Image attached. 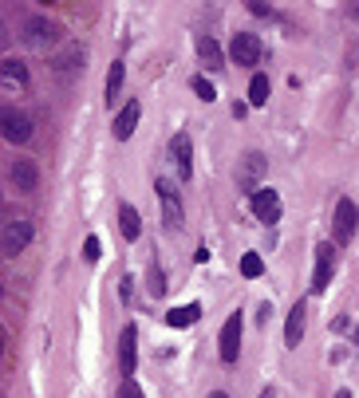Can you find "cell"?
<instances>
[{"instance_id":"f1b7e54d","label":"cell","mask_w":359,"mask_h":398,"mask_svg":"<svg viewBox=\"0 0 359 398\" xmlns=\"http://www.w3.org/2000/svg\"><path fill=\"white\" fill-rule=\"evenodd\" d=\"M336 398H351V395H347V390H340V395H336Z\"/></svg>"},{"instance_id":"e0dca14e","label":"cell","mask_w":359,"mask_h":398,"mask_svg":"<svg viewBox=\"0 0 359 398\" xmlns=\"http://www.w3.org/2000/svg\"><path fill=\"white\" fill-rule=\"evenodd\" d=\"M300 335H304V303H292L288 323H284V343L288 347H300Z\"/></svg>"},{"instance_id":"ffe728a7","label":"cell","mask_w":359,"mask_h":398,"mask_svg":"<svg viewBox=\"0 0 359 398\" xmlns=\"http://www.w3.org/2000/svg\"><path fill=\"white\" fill-rule=\"evenodd\" d=\"M268 95H273V87H268V75H253V83H249V103H253V107H265Z\"/></svg>"},{"instance_id":"3957f363","label":"cell","mask_w":359,"mask_h":398,"mask_svg":"<svg viewBox=\"0 0 359 398\" xmlns=\"http://www.w3.org/2000/svg\"><path fill=\"white\" fill-rule=\"evenodd\" d=\"M265 170H268V162L261 158V154H245L241 170H237V182H241L249 193H261V177H265Z\"/></svg>"},{"instance_id":"8992f818","label":"cell","mask_w":359,"mask_h":398,"mask_svg":"<svg viewBox=\"0 0 359 398\" xmlns=\"http://www.w3.org/2000/svg\"><path fill=\"white\" fill-rule=\"evenodd\" d=\"M119 366H123V379H130L135 366H139V332H135V327H123V339H119Z\"/></svg>"},{"instance_id":"5bb4252c","label":"cell","mask_w":359,"mask_h":398,"mask_svg":"<svg viewBox=\"0 0 359 398\" xmlns=\"http://www.w3.org/2000/svg\"><path fill=\"white\" fill-rule=\"evenodd\" d=\"M198 55H202V64L209 67V71H221V67H225V55H221L213 36H198Z\"/></svg>"},{"instance_id":"2e32d148","label":"cell","mask_w":359,"mask_h":398,"mask_svg":"<svg viewBox=\"0 0 359 398\" xmlns=\"http://www.w3.org/2000/svg\"><path fill=\"white\" fill-rule=\"evenodd\" d=\"M51 67H56L60 75H71L76 67H83V48H79V44H67V48H63L60 55L51 60Z\"/></svg>"},{"instance_id":"7a4b0ae2","label":"cell","mask_w":359,"mask_h":398,"mask_svg":"<svg viewBox=\"0 0 359 398\" xmlns=\"http://www.w3.org/2000/svg\"><path fill=\"white\" fill-rule=\"evenodd\" d=\"M229 55H233V64H241V67L261 64V40L253 32H237L233 44H229Z\"/></svg>"},{"instance_id":"9c48e42d","label":"cell","mask_w":359,"mask_h":398,"mask_svg":"<svg viewBox=\"0 0 359 398\" xmlns=\"http://www.w3.org/2000/svg\"><path fill=\"white\" fill-rule=\"evenodd\" d=\"M356 225H359V209H356L351 197H344V201L336 206V237L351 240V237H356Z\"/></svg>"},{"instance_id":"cb8c5ba5","label":"cell","mask_w":359,"mask_h":398,"mask_svg":"<svg viewBox=\"0 0 359 398\" xmlns=\"http://www.w3.org/2000/svg\"><path fill=\"white\" fill-rule=\"evenodd\" d=\"M194 91H198V99H205V103H213V99H218V91H213V83H205L202 75L194 79Z\"/></svg>"},{"instance_id":"277c9868","label":"cell","mask_w":359,"mask_h":398,"mask_svg":"<svg viewBox=\"0 0 359 398\" xmlns=\"http://www.w3.org/2000/svg\"><path fill=\"white\" fill-rule=\"evenodd\" d=\"M332 272H336V256H332V245H316V276H312V292H328Z\"/></svg>"},{"instance_id":"9a60e30c","label":"cell","mask_w":359,"mask_h":398,"mask_svg":"<svg viewBox=\"0 0 359 398\" xmlns=\"http://www.w3.org/2000/svg\"><path fill=\"white\" fill-rule=\"evenodd\" d=\"M135 127H139V103H126L123 111H119V119H115V138L126 142L135 134Z\"/></svg>"},{"instance_id":"44dd1931","label":"cell","mask_w":359,"mask_h":398,"mask_svg":"<svg viewBox=\"0 0 359 398\" xmlns=\"http://www.w3.org/2000/svg\"><path fill=\"white\" fill-rule=\"evenodd\" d=\"M119 91H123V64H111V71H107V107L119 99Z\"/></svg>"},{"instance_id":"52a82bcc","label":"cell","mask_w":359,"mask_h":398,"mask_svg":"<svg viewBox=\"0 0 359 398\" xmlns=\"http://www.w3.org/2000/svg\"><path fill=\"white\" fill-rule=\"evenodd\" d=\"M237 351H241V316H229L225 327H221V359L225 363H237Z\"/></svg>"},{"instance_id":"ba28073f","label":"cell","mask_w":359,"mask_h":398,"mask_svg":"<svg viewBox=\"0 0 359 398\" xmlns=\"http://www.w3.org/2000/svg\"><path fill=\"white\" fill-rule=\"evenodd\" d=\"M253 213H257V221H281V197H277V190H261L253 193Z\"/></svg>"},{"instance_id":"7c38bea8","label":"cell","mask_w":359,"mask_h":398,"mask_svg":"<svg viewBox=\"0 0 359 398\" xmlns=\"http://www.w3.org/2000/svg\"><path fill=\"white\" fill-rule=\"evenodd\" d=\"M0 123H4V138H8V142L20 146V142H28V138H32V123L20 111H12V107L4 111V119H0Z\"/></svg>"},{"instance_id":"ac0fdd59","label":"cell","mask_w":359,"mask_h":398,"mask_svg":"<svg viewBox=\"0 0 359 398\" xmlns=\"http://www.w3.org/2000/svg\"><path fill=\"white\" fill-rule=\"evenodd\" d=\"M198 316H202L198 303H182V308H170V312H166V323H170V327H189V323H198Z\"/></svg>"},{"instance_id":"30bf717a","label":"cell","mask_w":359,"mask_h":398,"mask_svg":"<svg viewBox=\"0 0 359 398\" xmlns=\"http://www.w3.org/2000/svg\"><path fill=\"white\" fill-rule=\"evenodd\" d=\"M8 177H12V186L20 193H36V186H40V170H36L28 158H16L12 170H8Z\"/></svg>"},{"instance_id":"5b68a950","label":"cell","mask_w":359,"mask_h":398,"mask_svg":"<svg viewBox=\"0 0 359 398\" xmlns=\"http://www.w3.org/2000/svg\"><path fill=\"white\" fill-rule=\"evenodd\" d=\"M158 201H162V221H166V229H178L182 225V201H178V193H174L170 182H158Z\"/></svg>"},{"instance_id":"d6986e66","label":"cell","mask_w":359,"mask_h":398,"mask_svg":"<svg viewBox=\"0 0 359 398\" xmlns=\"http://www.w3.org/2000/svg\"><path fill=\"white\" fill-rule=\"evenodd\" d=\"M119 229H123V237H126V240H139L142 225H139V213H135L130 206H119Z\"/></svg>"},{"instance_id":"7402d4cb","label":"cell","mask_w":359,"mask_h":398,"mask_svg":"<svg viewBox=\"0 0 359 398\" xmlns=\"http://www.w3.org/2000/svg\"><path fill=\"white\" fill-rule=\"evenodd\" d=\"M241 272H245L249 280H257V276L265 272V260H261L257 253H245V256H241Z\"/></svg>"},{"instance_id":"83f0119b","label":"cell","mask_w":359,"mask_h":398,"mask_svg":"<svg viewBox=\"0 0 359 398\" xmlns=\"http://www.w3.org/2000/svg\"><path fill=\"white\" fill-rule=\"evenodd\" d=\"M261 398H277V395H273V390H261Z\"/></svg>"},{"instance_id":"8fae6325","label":"cell","mask_w":359,"mask_h":398,"mask_svg":"<svg viewBox=\"0 0 359 398\" xmlns=\"http://www.w3.org/2000/svg\"><path fill=\"white\" fill-rule=\"evenodd\" d=\"M174 166H178V177L186 182V177H194V146H189V134H174Z\"/></svg>"},{"instance_id":"4316f807","label":"cell","mask_w":359,"mask_h":398,"mask_svg":"<svg viewBox=\"0 0 359 398\" xmlns=\"http://www.w3.org/2000/svg\"><path fill=\"white\" fill-rule=\"evenodd\" d=\"M83 260H99V237L83 240Z\"/></svg>"},{"instance_id":"d4e9b609","label":"cell","mask_w":359,"mask_h":398,"mask_svg":"<svg viewBox=\"0 0 359 398\" xmlns=\"http://www.w3.org/2000/svg\"><path fill=\"white\" fill-rule=\"evenodd\" d=\"M166 292V280H162V269L158 264H150V296H162Z\"/></svg>"},{"instance_id":"603a6c76","label":"cell","mask_w":359,"mask_h":398,"mask_svg":"<svg viewBox=\"0 0 359 398\" xmlns=\"http://www.w3.org/2000/svg\"><path fill=\"white\" fill-rule=\"evenodd\" d=\"M4 79L24 83V79H28V71H24V64H16V60H4Z\"/></svg>"},{"instance_id":"484cf974","label":"cell","mask_w":359,"mask_h":398,"mask_svg":"<svg viewBox=\"0 0 359 398\" xmlns=\"http://www.w3.org/2000/svg\"><path fill=\"white\" fill-rule=\"evenodd\" d=\"M119 398H142V386L135 379H123V386H119Z\"/></svg>"},{"instance_id":"f546056e","label":"cell","mask_w":359,"mask_h":398,"mask_svg":"<svg viewBox=\"0 0 359 398\" xmlns=\"http://www.w3.org/2000/svg\"><path fill=\"white\" fill-rule=\"evenodd\" d=\"M209 398H225V395H221V390H218V395H209Z\"/></svg>"},{"instance_id":"4fadbf2b","label":"cell","mask_w":359,"mask_h":398,"mask_svg":"<svg viewBox=\"0 0 359 398\" xmlns=\"http://www.w3.org/2000/svg\"><path fill=\"white\" fill-rule=\"evenodd\" d=\"M28 44L32 48H51L56 44V36H60V28L51 24V20H28Z\"/></svg>"},{"instance_id":"6da1fadb","label":"cell","mask_w":359,"mask_h":398,"mask_svg":"<svg viewBox=\"0 0 359 398\" xmlns=\"http://www.w3.org/2000/svg\"><path fill=\"white\" fill-rule=\"evenodd\" d=\"M28 240H32V225L20 221V217H12V221L4 225L0 249H4V256H16V253H24V249H28Z\"/></svg>"}]
</instances>
